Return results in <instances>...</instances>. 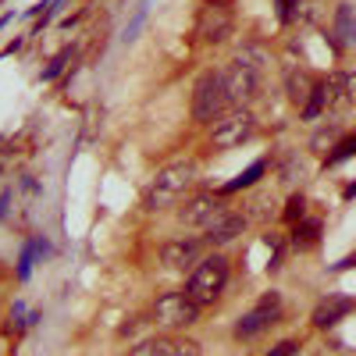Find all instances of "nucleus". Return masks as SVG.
Wrapping results in <instances>:
<instances>
[{
	"instance_id": "a211bd4d",
	"label": "nucleus",
	"mask_w": 356,
	"mask_h": 356,
	"mask_svg": "<svg viewBox=\"0 0 356 356\" xmlns=\"http://www.w3.org/2000/svg\"><path fill=\"white\" fill-rule=\"evenodd\" d=\"M260 175H264V161H253V164H250L239 178H232V182L225 186V193H235V189H246V186H253Z\"/></svg>"
},
{
	"instance_id": "9d476101",
	"label": "nucleus",
	"mask_w": 356,
	"mask_h": 356,
	"mask_svg": "<svg viewBox=\"0 0 356 356\" xmlns=\"http://www.w3.org/2000/svg\"><path fill=\"white\" fill-rule=\"evenodd\" d=\"M161 260L171 271H186V267H196L203 260V243L200 239H175L161 250Z\"/></svg>"
},
{
	"instance_id": "1a4fd4ad",
	"label": "nucleus",
	"mask_w": 356,
	"mask_h": 356,
	"mask_svg": "<svg viewBox=\"0 0 356 356\" xmlns=\"http://www.w3.org/2000/svg\"><path fill=\"white\" fill-rule=\"evenodd\" d=\"M221 211H225V207H221V200H218L214 193H196V196L186 200V207H182V225H189V228H207Z\"/></svg>"
},
{
	"instance_id": "5701e85b",
	"label": "nucleus",
	"mask_w": 356,
	"mask_h": 356,
	"mask_svg": "<svg viewBox=\"0 0 356 356\" xmlns=\"http://www.w3.org/2000/svg\"><path fill=\"white\" fill-rule=\"evenodd\" d=\"M33 253H36V243H29L25 253H22V260H18V278H22V282L29 278V267H33Z\"/></svg>"
},
{
	"instance_id": "2eb2a0df",
	"label": "nucleus",
	"mask_w": 356,
	"mask_h": 356,
	"mask_svg": "<svg viewBox=\"0 0 356 356\" xmlns=\"http://www.w3.org/2000/svg\"><path fill=\"white\" fill-rule=\"evenodd\" d=\"M321 243V221L314 218H300L292 225V246L296 250H314Z\"/></svg>"
},
{
	"instance_id": "4be33fe9",
	"label": "nucleus",
	"mask_w": 356,
	"mask_h": 356,
	"mask_svg": "<svg viewBox=\"0 0 356 356\" xmlns=\"http://www.w3.org/2000/svg\"><path fill=\"white\" fill-rule=\"evenodd\" d=\"M303 211H307V200H303V196H292V200H289V207H285V221H292V225H296V221L303 218Z\"/></svg>"
},
{
	"instance_id": "6e6552de",
	"label": "nucleus",
	"mask_w": 356,
	"mask_h": 356,
	"mask_svg": "<svg viewBox=\"0 0 356 356\" xmlns=\"http://www.w3.org/2000/svg\"><path fill=\"white\" fill-rule=\"evenodd\" d=\"M278 317H282V296L278 292H264L260 300H257V307L239 317V324H235V339H243V342L246 339H257L267 328H275Z\"/></svg>"
},
{
	"instance_id": "f3484780",
	"label": "nucleus",
	"mask_w": 356,
	"mask_h": 356,
	"mask_svg": "<svg viewBox=\"0 0 356 356\" xmlns=\"http://www.w3.org/2000/svg\"><path fill=\"white\" fill-rule=\"evenodd\" d=\"M164 356H203L193 339H164Z\"/></svg>"
},
{
	"instance_id": "20e7f679",
	"label": "nucleus",
	"mask_w": 356,
	"mask_h": 356,
	"mask_svg": "<svg viewBox=\"0 0 356 356\" xmlns=\"http://www.w3.org/2000/svg\"><path fill=\"white\" fill-rule=\"evenodd\" d=\"M228 111V89L221 72H203L193 89V118L200 125H214L218 118Z\"/></svg>"
},
{
	"instance_id": "dca6fc26",
	"label": "nucleus",
	"mask_w": 356,
	"mask_h": 356,
	"mask_svg": "<svg viewBox=\"0 0 356 356\" xmlns=\"http://www.w3.org/2000/svg\"><path fill=\"white\" fill-rule=\"evenodd\" d=\"M335 36L346 43V47H356V11L349 4H342L335 11Z\"/></svg>"
},
{
	"instance_id": "f8f14e48",
	"label": "nucleus",
	"mask_w": 356,
	"mask_h": 356,
	"mask_svg": "<svg viewBox=\"0 0 356 356\" xmlns=\"http://www.w3.org/2000/svg\"><path fill=\"white\" fill-rule=\"evenodd\" d=\"M314 89H317V79H314L310 72H300V68H289V72H285V93H289V100L300 107V111L310 104Z\"/></svg>"
},
{
	"instance_id": "ddd939ff",
	"label": "nucleus",
	"mask_w": 356,
	"mask_h": 356,
	"mask_svg": "<svg viewBox=\"0 0 356 356\" xmlns=\"http://www.w3.org/2000/svg\"><path fill=\"white\" fill-rule=\"evenodd\" d=\"M349 310H353V300H346V296H328V300H321L314 307V324L317 328H335Z\"/></svg>"
},
{
	"instance_id": "423d86ee",
	"label": "nucleus",
	"mask_w": 356,
	"mask_h": 356,
	"mask_svg": "<svg viewBox=\"0 0 356 356\" xmlns=\"http://www.w3.org/2000/svg\"><path fill=\"white\" fill-rule=\"evenodd\" d=\"M257 129V118L246 107H228L218 122L211 125V143L218 150H232V146H243Z\"/></svg>"
},
{
	"instance_id": "aec40b11",
	"label": "nucleus",
	"mask_w": 356,
	"mask_h": 356,
	"mask_svg": "<svg viewBox=\"0 0 356 356\" xmlns=\"http://www.w3.org/2000/svg\"><path fill=\"white\" fill-rule=\"evenodd\" d=\"M335 154H328V164H339V161H346V157H353L356 154V136H346L342 143H335L332 146Z\"/></svg>"
},
{
	"instance_id": "393cba45",
	"label": "nucleus",
	"mask_w": 356,
	"mask_h": 356,
	"mask_svg": "<svg viewBox=\"0 0 356 356\" xmlns=\"http://www.w3.org/2000/svg\"><path fill=\"white\" fill-rule=\"evenodd\" d=\"M278 4H282V11H278L282 22H292V15H296V11H292V8H296V0H278Z\"/></svg>"
},
{
	"instance_id": "0eeeda50",
	"label": "nucleus",
	"mask_w": 356,
	"mask_h": 356,
	"mask_svg": "<svg viewBox=\"0 0 356 356\" xmlns=\"http://www.w3.org/2000/svg\"><path fill=\"white\" fill-rule=\"evenodd\" d=\"M235 29V15L228 4H221V0H207V4L200 8L196 15V40L207 43V47H218L232 36Z\"/></svg>"
},
{
	"instance_id": "4468645a",
	"label": "nucleus",
	"mask_w": 356,
	"mask_h": 356,
	"mask_svg": "<svg viewBox=\"0 0 356 356\" xmlns=\"http://www.w3.org/2000/svg\"><path fill=\"white\" fill-rule=\"evenodd\" d=\"M335 107L332 111H356V72H335Z\"/></svg>"
},
{
	"instance_id": "412c9836",
	"label": "nucleus",
	"mask_w": 356,
	"mask_h": 356,
	"mask_svg": "<svg viewBox=\"0 0 356 356\" xmlns=\"http://www.w3.org/2000/svg\"><path fill=\"white\" fill-rule=\"evenodd\" d=\"M129 356H164V339H150V342H139L136 349H129Z\"/></svg>"
},
{
	"instance_id": "b1692460",
	"label": "nucleus",
	"mask_w": 356,
	"mask_h": 356,
	"mask_svg": "<svg viewBox=\"0 0 356 356\" xmlns=\"http://www.w3.org/2000/svg\"><path fill=\"white\" fill-rule=\"evenodd\" d=\"M296 349H300V342H296V339H285V342H278L271 353H267V356H292Z\"/></svg>"
},
{
	"instance_id": "39448f33",
	"label": "nucleus",
	"mask_w": 356,
	"mask_h": 356,
	"mask_svg": "<svg viewBox=\"0 0 356 356\" xmlns=\"http://www.w3.org/2000/svg\"><path fill=\"white\" fill-rule=\"evenodd\" d=\"M200 310L203 307L189 300L186 289L182 292H164L161 300L154 303V321L161 324V328H168V332H182V328H189V324L200 321Z\"/></svg>"
},
{
	"instance_id": "9b49d317",
	"label": "nucleus",
	"mask_w": 356,
	"mask_h": 356,
	"mask_svg": "<svg viewBox=\"0 0 356 356\" xmlns=\"http://www.w3.org/2000/svg\"><path fill=\"white\" fill-rule=\"evenodd\" d=\"M203 232H207V243L211 246H228V243H235L246 232V218L235 214V211H221Z\"/></svg>"
},
{
	"instance_id": "a878e982",
	"label": "nucleus",
	"mask_w": 356,
	"mask_h": 356,
	"mask_svg": "<svg viewBox=\"0 0 356 356\" xmlns=\"http://www.w3.org/2000/svg\"><path fill=\"white\" fill-rule=\"evenodd\" d=\"M346 196H349V200H353V196H356V186H349V189H346Z\"/></svg>"
},
{
	"instance_id": "f03ea898",
	"label": "nucleus",
	"mask_w": 356,
	"mask_h": 356,
	"mask_svg": "<svg viewBox=\"0 0 356 356\" xmlns=\"http://www.w3.org/2000/svg\"><path fill=\"white\" fill-rule=\"evenodd\" d=\"M193 182H196V164L193 161H175V164L161 168L150 193H146V207H150V211H164V207L182 200Z\"/></svg>"
},
{
	"instance_id": "7ed1b4c3",
	"label": "nucleus",
	"mask_w": 356,
	"mask_h": 356,
	"mask_svg": "<svg viewBox=\"0 0 356 356\" xmlns=\"http://www.w3.org/2000/svg\"><path fill=\"white\" fill-rule=\"evenodd\" d=\"M225 282H228V260L211 253V257H203L196 267H193V275L186 282V296L193 303L200 307H211L221 300V292H225Z\"/></svg>"
},
{
	"instance_id": "6ab92c4d",
	"label": "nucleus",
	"mask_w": 356,
	"mask_h": 356,
	"mask_svg": "<svg viewBox=\"0 0 356 356\" xmlns=\"http://www.w3.org/2000/svg\"><path fill=\"white\" fill-rule=\"evenodd\" d=\"M68 61H75V50H72V47H65V50H61V54H57V57H54V61H50V65L43 68V82H54L57 75H61V72L68 68Z\"/></svg>"
},
{
	"instance_id": "f257e3e1",
	"label": "nucleus",
	"mask_w": 356,
	"mask_h": 356,
	"mask_svg": "<svg viewBox=\"0 0 356 356\" xmlns=\"http://www.w3.org/2000/svg\"><path fill=\"white\" fill-rule=\"evenodd\" d=\"M264 65H267V54L260 47H246L239 50V57L232 61L225 75V89H228V104L235 107H246L250 100L260 97V89H264Z\"/></svg>"
}]
</instances>
